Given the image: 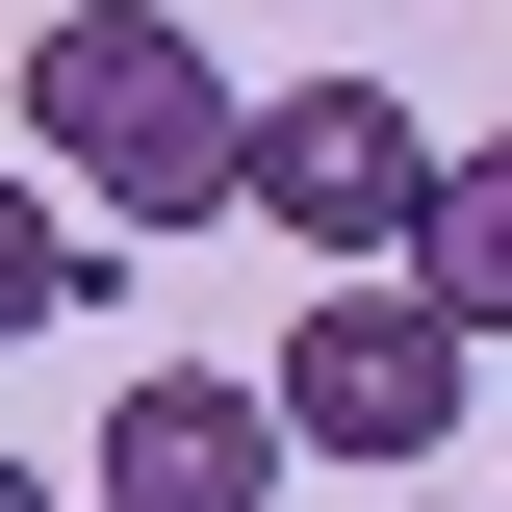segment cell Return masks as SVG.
Returning a JSON list of instances; mask_svg holds the SVG:
<instances>
[{"instance_id":"6da1fadb","label":"cell","mask_w":512,"mask_h":512,"mask_svg":"<svg viewBox=\"0 0 512 512\" xmlns=\"http://www.w3.org/2000/svg\"><path fill=\"white\" fill-rule=\"evenodd\" d=\"M231 77H205L180 0H52L26 26V154H52L103 231H231Z\"/></svg>"},{"instance_id":"7a4b0ae2","label":"cell","mask_w":512,"mask_h":512,"mask_svg":"<svg viewBox=\"0 0 512 512\" xmlns=\"http://www.w3.org/2000/svg\"><path fill=\"white\" fill-rule=\"evenodd\" d=\"M256 384H282V436H308V461H384V487H436V436L487 410V333H461L410 256H333V282H308V333H282Z\"/></svg>"},{"instance_id":"3957f363","label":"cell","mask_w":512,"mask_h":512,"mask_svg":"<svg viewBox=\"0 0 512 512\" xmlns=\"http://www.w3.org/2000/svg\"><path fill=\"white\" fill-rule=\"evenodd\" d=\"M231 231H282L333 282V256H410L436 231V128H410V77H282V103L231 128Z\"/></svg>"},{"instance_id":"277c9868","label":"cell","mask_w":512,"mask_h":512,"mask_svg":"<svg viewBox=\"0 0 512 512\" xmlns=\"http://www.w3.org/2000/svg\"><path fill=\"white\" fill-rule=\"evenodd\" d=\"M282 461H308V436H282V384H231V359H154L103 410V512H256Z\"/></svg>"},{"instance_id":"5b68a950","label":"cell","mask_w":512,"mask_h":512,"mask_svg":"<svg viewBox=\"0 0 512 512\" xmlns=\"http://www.w3.org/2000/svg\"><path fill=\"white\" fill-rule=\"evenodd\" d=\"M410 282H436L461 333H512V128H461V154H436V231H410Z\"/></svg>"},{"instance_id":"8992f818","label":"cell","mask_w":512,"mask_h":512,"mask_svg":"<svg viewBox=\"0 0 512 512\" xmlns=\"http://www.w3.org/2000/svg\"><path fill=\"white\" fill-rule=\"evenodd\" d=\"M77 308V231H52V205H0V333H52Z\"/></svg>"},{"instance_id":"52a82bcc","label":"cell","mask_w":512,"mask_h":512,"mask_svg":"<svg viewBox=\"0 0 512 512\" xmlns=\"http://www.w3.org/2000/svg\"><path fill=\"white\" fill-rule=\"evenodd\" d=\"M0 512H52V487H26V461H0Z\"/></svg>"},{"instance_id":"ba28073f","label":"cell","mask_w":512,"mask_h":512,"mask_svg":"<svg viewBox=\"0 0 512 512\" xmlns=\"http://www.w3.org/2000/svg\"><path fill=\"white\" fill-rule=\"evenodd\" d=\"M384 512H436V487H384Z\"/></svg>"}]
</instances>
